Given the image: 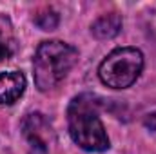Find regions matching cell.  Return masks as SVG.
I'll use <instances>...</instances> for the list:
<instances>
[{"instance_id":"1","label":"cell","mask_w":156,"mask_h":154,"mask_svg":"<svg viewBox=\"0 0 156 154\" xmlns=\"http://www.w3.org/2000/svg\"><path fill=\"white\" fill-rule=\"evenodd\" d=\"M67 127L73 142L87 152H105L111 147L93 94H78L67 107Z\"/></svg>"},{"instance_id":"2","label":"cell","mask_w":156,"mask_h":154,"mask_svg":"<svg viewBox=\"0 0 156 154\" xmlns=\"http://www.w3.org/2000/svg\"><path fill=\"white\" fill-rule=\"evenodd\" d=\"M76 47H73L62 40L42 42L35 53V60H33L35 85L42 93L55 89L69 75V71L76 65Z\"/></svg>"},{"instance_id":"3","label":"cell","mask_w":156,"mask_h":154,"mask_svg":"<svg viewBox=\"0 0 156 154\" xmlns=\"http://www.w3.org/2000/svg\"><path fill=\"white\" fill-rule=\"evenodd\" d=\"M144 71V53L136 47H118L111 51L98 67V76L111 89L131 87Z\"/></svg>"},{"instance_id":"4","label":"cell","mask_w":156,"mask_h":154,"mask_svg":"<svg viewBox=\"0 0 156 154\" xmlns=\"http://www.w3.org/2000/svg\"><path fill=\"white\" fill-rule=\"evenodd\" d=\"M26 91V76L20 71H7L0 75V105L15 103Z\"/></svg>"},{"instance_id":"5","label":"cell","mask_w":156,"mask_h":154,"mask_svg":"<svg viewBox=\"0 0 156 154\" xmlns=\"http://www.w3.org/2000/svg\"><path fill=\"white\" fill-rule=\"evenodd\" d=\"M122 29V16L118 13H107L102 15L100 18L94 20V24L91 26V31L96 38L100 40H107L116 37Z\"/></svg>"},{"instance_id":"6","label":"cell","mask_w":156,"mask_h":154,"mask_svg":"<svg viewBox=\"0 0 156 154\" xmlns=\"http://www.w3.org/2000/svg\"><path fill=\"white\" fill-rule=\"evenodd\" d=\"M35 24L38 26L42 31H53L58 26V15L53 9H44V11H40L38 15L35 16Z\"/></svg>"},{"instance_id":"7","label":"cell","mask_w":156,"mask_h":154,"mask_svg":"<svg viewBox=\"0 0 156 154\" xmlns=\"http://www.w3.org/2000/svg\"><path fill=\"white\" fill-rule=\"evenodd\" d=\"M9 54H11V47H9V44H7L5 37H4V35H2V31H0V60L7 58Z\"/></svg>"}]
</instances>
